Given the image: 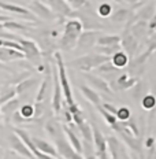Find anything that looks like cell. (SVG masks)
<instances>
[{
	"label": "cell",
	"instance_id": "f6af8a7d",
	"mask_svg": "<svg viewBox=\"0 0 156 159\" xmlns=\"http://www.w3.org/2000/svg\"><path fill=\"white\" fill-rule=\"evenodd\" d=\"M37 2H42V3H44V2H47V0H37Z\"/></svg>",
	"mask_w": 156,
	"mask_h": 159
},
{
	"label": "cell",
	"instance_id": "30bf717a",
	"mask_svg": "<svg viewBox=\"0 0 156 159\" xmlns=\"http://www.w3.org/2000/svg\"><path fill=\"white\" fill-rule=\"evenodd\" d=\"M84 77L91 82L92 87H93L95 89H97V91H100V92H104V93H107V95L112 93L111 88H109V84L105 81L104 78L93 75V74H91V73H84Z\"/></svg>",
	"mask_w": 156,
	"mask_h": 159
},
{
	"label": "cell",
	"instance_id": "44dd1931",
	"mask_svg": "<svg viewBox=\"0 0 156 159\" xmlns=\"http://www.w3.org/2000/svg\"><path fill=\"white\" fill-rule=\"evenodd\" d=\"M121 124V128L122 130L126 132L127 134L133 136V137H138V134H140V130H138V126H137V122H136V119H127V121H123V122H119Z\"/></svg>",
	"mask_w": 156,
	"mask_h": 159
},
{
	"label": "cell",
	"instance_id": "7bdbcfd3",
	"mask_svg": "<svg viewBox=\"0 0 156 159\" xmlns=\"http://www.w3.org/2000/svg\"><path fill=\"white\" fill-rule=\"evenodd\" d=\"M0 159H4V151H3V148H0Z\"/></svg>",
	"mask_w": 156,
	"mask_h": 159
},
{
	"label": "cell",
	"instance_id": "ba28073f",
	"mask_svg": "<svg viewBox=\"0 0 156 159\" xmlns=\"http://www.w3.org/2000/svg\"><path fill=\"white\" fill-rule=\"evenodd\" d=\"M0 10H4V11L12 12V14H16L19 16H24L28 21H33L36 22L37 18H36L34 14H32V11H29L28 8L21 7V6H16V4H10V3H4V2H0Z\"/></svg>",
	"mask_w": 156,
	"mask_h": 159
},
{
	"label": "cell",
	"instance_id": "603a6c76",
	"mask_svg": "<svg viewBox=\"0 0 156 159\" xmlns=\"http://www.w3.org/2000/svg\"><path fill=\"white\" fill-rule=\"evenodd\" d=\"M19 107H21V102H19L16 98H14V99H11L10 102H7V103L0 106V110H2L3 114H6L8 117V115L14 114L15 111H18Z\"/></svg>",
	"mask_w": 156,
	"mask_h": 159
},
{
	"label": "cell",
	"instance_id": "ac0fdd59",
	"mask_svg": "<svg viewBox=\"0 0 156 159\" xmlns=\"http://www.w3.org/2000/svg\"><path fill=\"white\" fill-rule=\"evenodd\" d=\"M79 91L82 92V95L85 96V99L89 103H92L93 106L100 104V102H101L100 95H99L95 89H92L91 87H88V85H79Z\"/></svg>",
	"mask_w": 156,
	"mask_h": 159
},
{
	"label": "cell",
	"instance_id": "4fadbf2b",
	"mask_svg": "<svg viewBox=\"0 0 156 159\" xmlns=\"http://www.w3.org/2000/svg\"><path fill=\"white\" fill-rule=\"evenodd\" d=\"M44 129H45V132L54 139V140L62 137L63 133H65V132H63V125L59 124V121H56L55 118L47 119V122L44 124Z\"/></svg>",
	"mask_w": 156,
	"mask_h": 159
},
{
	"label": "cell",
	"instance_id": "836d02e7",
	"mask_svg": "<svg viewBox=\"0 0 156 159\" xmlns=\"http://www.w3.org/2000/svg\"><path fill=\"white\" fill-rule=\"evenodd\" d=\"M33 106H34V121H38L47 112V106L44 102H36Z\"/></svg>",
	"mask_w": 156,
	"mask_h": 159
},
{
	"label": "cell",
	"instance_id": "bcb514c9",
	"mask_svg": "<svg viewBox=\"0 0 156 159\" xmlns=\"http://www.w3.org/2000/svg\"><path fill=\"white\" fill-rule=\"evenodd\" d=\"M115 2H118V3H121V0H115Z\"/></svg>",
	"mask_w": 156,
	"mask_h": 159
},
{
	"label": "cell",
	"instance_id": "f1b7e54d",
	"mask_svg": "<svg viewBox=\"0 0 156 159\" xmlns=\"http://www.w3.org/2000/svg\"><path fill=\"white\" fill-rule=\"evenodd\" d=\"M129 15H130V14H129V10L119 8V10H117V11L111 15V21L112 22H117V24H125V22L127 21Z\"/></svg>",
	"mask_w": 156,
	"mask_h": 159
},
{
	"label": "cell",
	"instance_id": "6da1fadb",
	"mask_svg": "<svg viewBox=\"0 0 156 159\" xmlns=\"http://www.w3.org/2000/svg\"><path fill=\"white\" fill-rule=\"evenodd\" d=\"M82 28H84L82 21H79L77 18L69 19L65 24V30H63V34L59 40L60 48L65 51H71L77 47V41L79 34L82 33Z\"/></svg>",
	"mask_w": 156,
	"mask_h": 159
},
{
	"label": "cell",
	"instance_id": "277c9868",
	"mask_svg": "<svg viewBox=\"0 0 156 159\" xmlns=\"http://www.w3.org/2000/svg\"><path fill=\"white\" fill-rule=\"evenodd\" d=\"M8 144H10V148H11L14 152H16L19 157H24L25 159H37L34 155H33V152L26 147L25 143L15 133L8 136Z\"/></svg>",
	"mask_w": 156,
	"mask_h": 159
},
{
	"label": "cell",
	"instance_id": "d4e9b609",
	"mask_svg": "<svg viewBox=\"0 0 156 159\" xmlns=\"http://www.w3.org/2000/svg\"><path fill=\"white\" fill-rule=\"evenodd\" d=\"M78 132L82 136V140L89 141V143H93V134H92V126L88 124V122H84V124L78 125Z\"/></svg>",
	"mask_w": 156,
	"mask_h": 159
},
{
	"label": "cell",
	"instance_id": "cb8c5ba5",
	"mask_svg": "<svg viewBox=\"0 0 156 159\" xmlns=\"http://www.w3.org/2000/svg\"><path fill=\"white\" fill-rule=\"evenodd\" d=\"M18 112L21 114V117L26 119L28 122H32V121H34V106L30 104V103H26L24 106H21L19 107V110Z\"/></svg>",
	"mask_w": 156,
	"mask_h": 159
},
{
	"label": "cell",
	"instance_id": "5b68a950",
	"mask_svg": "<svg viewBox=\"0 0 156 159\" xmlns=\"http://www.w3.org/2000/svg\"><path fill=\"white\" fill-rule=\"evenodd\" d=\"M138 82V78L136 77H130L129 74H121L119 77L114 78V81L109 84L111 91L115 92H121V91H126V89H131Z\"/></svg>",
	"mask_w": 156,
	"mask_h": 159
},
{
	"label": "cell",
	"instance_id": "83f0119b",
	"mask_svg": "<svg viewBox=\"0 0 156 159\" xmlns=\"http://www.w3.org/2000/svg\"><path fill=\"white\" fill-rule=\"evenodd\" d=\"M49 85V73L47 74V77L42 80V82L40 84V88L37 91V95H36V102H44L45 96H47V89Z\"/></svg>",
	"mask_w": 156,
	"mask_h": 159
},
{
	"label": "cell",
	"instance_id": "c3c4849f",
	"mask_svg": "<svg viewBox=\"0 0 156 159\" xmlns=\"http://www.w3.org/2000/svg\"><path fill=\"white\" fill-rule=\"evenodd\" d=\"M0 114H2V110H0Z\"/></svg>",
	"mask_w": 156,
	"mask_h": 159
},
{
	"label": "cell",
	"instance_id": "8992f818",
	"mask_svg": "<svg viewBox=\"0 0 156 159\" xmlns=\"http://www.w3.org/2000/svg\"><path fill=\"white\" fill-rule=\"evenodd\" d=\"M12 40L18 41L19 44L24 47V54H25L26 59H29V61H38L40 59L41 51H40L38 45L36 44L34 41L28 40V39H15V37H12Z\"/></svg>",
	"mask_w": 156,
	"mask_h": 159
},
{
	"label": "cell",
	"instance_id": "9c48e42d",
	"mask_svg": "<svg viewBox=\"0 0 156 159\" xmlns=\"http://www.w3.org/2000/svg\"><path fill=\"white\" fill-rule=\"evenodd\" d=\"M99 32L96 30H85L79 34L78 37V41H77V45L81 49H88V48H92L93 45H96L97 43V37H99Z\"/></svg>",
	"mask_w": 156,
	"mask_h": 159
},
{
	"label": "cell",
	"instance_id": "4316f807",
	"mask_svg": "<svg viewBox=\"0 0 156 159\" xmlns=\"http://www.w3.org/2000/svg\"><path fill=\"white\" fill-rule=\"evenodd\" d=\"M121 49H122V45H121V44L107 45V47H100V45H97V47H96V51H97V54L109 56V58H111V56L114 55V54H117L118 51H121Z\"/></svg>",
	"mask_w": 156,
	"mask_h": 159
},
{
	"label": "cell",
	"instance_id": "7dc6e473",
	"mask_svg": "<svg viewBox=\"0 0 156 159\" xmlns=\"http://www.w3.org/2000/svg\"><path fill=\"white\" fill-rule=\"evenodd\" d=\"M59 159H65V158H62V157H59Z\"/></svg>",
	"mask_w": 156,
	"mask_h": 159
},
{
	"label": "cell",
	"instance_id": "3957f363",
	"mask_svg": "<svg viewBox=\"0 0 156 159\" xmlns=\"http://www.w3.org/2000/svg\"><path fill=\"white\" fill-rule=\"evenodd\" d=\"M52 75H54V95H52V110L55 114H60L62 106H63V92L60 88V82H59L58 69L56 66L52 67Z\"/></svg>",
	"mask_w": 156,
	"mask_h": 159
},
{
	"label": "cell",
	"instance_id": "ab89813d",
	"mask_svg": "<svg viewBox=\"0 0 156 159\" xmlns=\"http://www.w3.org/2000/svg\"><path fill=\"white\" fill-rule=\"evenodd\" d=\"M38 159H58V158H55V157H51V155L40 154V157H38Z\"/></svg>",
	"mask_w": 156,
	"mask_h": 159
},
{
	"label": "cell",
	"instance_id": "8fae6325",
	"mask_svg": "<svg viewBox=\"0 0 156 159\" xmlns=\"http://www.w3.org/2000/svg\"><path fill=\"white\" fill-rule=\"evenodd\" d=\"M30 10L34 12V15H37L41 19H52L54 14H52V10L48 7L45 3L37 2V0H33L30 4Z\"/></svg>",
	"mask_w": 156,
	"mask_h": 159
},
{
	"label": "cell",
	"instance_id": "5bb4252c",
	"mask_svg": "<svg viewBox=\"0 0 156 159\" xmlns=\"http://www.w3.org/2000/svg\"><path fill=\"white\" fill-rule=\"evenodd\" d=\"M92 134H93V145L95 150L97 152H105L108 151L107 148V139L104 137V134L100 132V129L96 126L95 124H92Z\"/></svg>",
	"mask_w": 156,
	"mask_h": 159
},
{
	"label": "cell",
	"instance_id": "ee69618b",
	"mask_svg": "<svg viewBox=\"0 0 156 159\" xmlns=\"http://www.w3.org/2000/svg\"><path fill=\"white\" fill-rule=\"evenodd\" d=\"M47 2H48V3H51V4H52V3H54V0H47Z\"/></svg>",
	"mask_w": 156,
	"mask_h": 159
},
{
	"label": "cell",
	"instance_id": "52a82bcc",
	"mask_svg": "<svg viewBox=\"0 0 156 159\" xmlns=\"http://www.w3.org/2000/svg\"><path fill=\"white\" fill-rule=\"evenodd\" d=\"M137 44H138L137 39H136V36L131 33V28L127 26L123 33V37H121L122 49H123L129 56H133V54H134L136 49H137Z\"/></svg>",
	"mask_w": 156,
	"mask_h": 159
},
{
	"label": "cell",
	"instance_id": "7402d4cb",
	"mask_svg": "<svg viewBox=\"0 0 156 159\" xmlns=\"http://www.w3.org/2000/svg\"><path fill=\"white\" fill-rule=\"evenodd\" d=\"M97 45L100 47H107V45H114V44H121V37L117 34H103L97 37Z\"/></svg>",
	"mask_w": 156,
	"mask_h": 159
},
{
	"label": "cell",
	"instance_id": "f35d334b",
	"mask_svg": "<svg viewBox=\"0 0 156 159\" xmlns=\"http://www.w3.org/2000/svg\"><path fill=\"white\" fill-rule=\"evenodd\" d=\"M122 2L127 3V4H136V3H140V4H142V3H144V0H121V3Z\"/></svg>",
	"mask_w": 156,
	"mask_h": 159
},
{
	"label": "cell",
	"instance_id": "2e32d148",
	"mask_svg": "<svg viewBox=\"0 0 156 159\" xmlns=\"http://www.w3.org/2000/svg\"><path fill=\"white\" fill-rule=\"evenodd\" d=\"M33 143H34L38 152H41V154L51 155V157H58L56 148L51 143H48L47 140H42V139H38V137H33Z\"/></svg>",
	"mask_w": 156,
	"mask_h": 159
},
{
	"label": "cell",
	"instance_id": "e575fe53",
	"mask_svg": "<svg viewBox=\"0 0 156 159\" xmlns=\"http://www.w3.org/2000/svg\"><path fill=\"white\" fill-rule=\"evenodd\" d=\"M3 28L4 29H15V30H28L29 26H26L24 24H19V22H12L11 19L3 24Z\"/></svg>",
	"mask_w": 156,
	"mask_h": 159
},
{
	"label": "cell",
	"instance_id": "d6a6232c",
	"mask_svg": "<svg viewBox=\"0 0 156 159\" xmlns=\"http://www.w3.org/2000/svg\"><path fill=\"white\" fill-rule=\"evenodd\" d=\"M115 117H117V119H118L119 122L127 121V119L131 118V111H130V108H129V107H125V106H122V107H118Z\"/></svg>",
	"mask_w": 156,
	"mask_h": 159
},
{
	"label": "cell",
	"instance_id": "681fc988",
	"mask_svg": "<svg viewBox=\"0 0 156 159\" xmlns=\"http://www.w3.org/2000/svg\"><path fill=\"white\" fill-rule=\"evenodd\" d=\"M155 30H156V28H155Z\"/></svg>",
	"mask_w": 156,
	"mask_h": 159
},
{
	"label": "cell",
	"instance_id": "d6986e66",
	"mask_svg": "<svg viewBox=\"0 0 156 159\" xmlns=\"http://www.w3.org/2000/svg\"><path fill=\"white\" fill-rule=\"evenodd\" d=\"M37 84H38V80L37 78H32V77H29V78L24 80V81L18 82V84L15 85L16 95H22V93H25V92L32 91V88L36 87Z\"/></svg>",
	"mask_w": 156,
	"mask_h": 159
},
{
	"label": "cell",
	"instance_id": "1f68e13d",
	"mask_svg": "<svg viewBox=\"0 0 156 159\" xmlns=\"http://www.w3.org/2000/svg\"><path fill=\"white\" fill-rule=\"evenodd\" d=\"M99 73H101V74H112V73H115V71H119V69H117L114 65H112V62H111V59L107 62H104L103 65H100L97 69H96Z\"/></svg>",
	"mask_w": 156,
	"mask_h": 159
},
{
	"label": "cell",
	"instance_id": "484cf974",
	"mask_svg": "<svg viewBox=\"0 0 156 159\" xmlns=\"http://www.w3.org/2000/svg\"><path fill=\"white\" fill-rule=\"evenodd\" d=\"M141 104L144 107V110L152 111L156 108V96L154 93H147L141 98Z\"/></svg>",
	"mask_w": 156,
	"mask_h": 159
},
{
	"label": "cell",
	"instance_id": "8d00e7d4",
	"mask_svg": "<svg viewBox=\"0 0 156 159\" xmlns=\"http://www.w3.org/2000/svg\"><path fill=\"white\" fill-rule=\"evenodd\" d=\"M69 6L71 7V10H78V8H82L84 6L88 3V0H66Z\"/></svg>",
	"mask_w": 156,
	"mask_h": 159
},
{
	"label": "cell",
	"instance_id": "d590c367",
	"mask_svg": "<svg viewBox=\"0 0 156 159\" xmlns=\"http://www.w3.org/2000/svg\"><path fill=\"white\" fill-rule=\"evenodd\" d=\"M97 12H99V15H100V16L107 18V16H109L112 14V6L108 4V3H103V4L99 6Z\"/></svg>",
	"mask_w": 156,
	"mask_h": 159
},
{
	"label": "cell",
	"instance_id": "4dcf8cb0",
	"mask_svg": "<svg viewBox=\"0 0 156 159\" xmlns=\"http://www.w3.org/2000/svg\"><path fill=\"white\" fill-rule=\"evenodd\" d=\"M155 15L154 11V6H148V7H144L142 11H138L137 15L134 16V19H142V21H147V19H152V16Z\"/></svg>",
	"mask_w": 156,
	"mask_h": 159
},
{
	"label": "cell",
	"instance_id": "b9f144b4",
	"mask_svg": "<svg viewBox=\"0 0 156 159\" xmlns=\"http://www.w3.org/2000/svg\"><path fill=\"white\" fill-rule=\"evenodd\" d=\"M0 69H2V70H10L7 66H6V63H2V62H0Z\"/></svg>",
	"mask_w": 156,
	"mask_h": 159
},
{
	"label": "cell",
	"instance_id": "60d3db41",
	"mask_svg": "<svg viewBox=\"0 0 156 159\" xmlns=\"http://www.w3.org/2000/svg\"><path fill=\"white\" fill-rule=\"evenodd\" d=\"M10 21V18L7 15H0V24H4V22Z\"/></svg>",
	"mask_w": 156,
	"mask_h": 159
},
{
	"label": "cell",
	"instance_id": "e0dca14e",
	"mask_svg": "<svg viewBox=\"0 0 156 159\" xmlns=\"http://www.w3.org/2000/svg\"><path fill=\"white\" fill-rule=\"evenodd\" d=\"M14 98H16L15 85L7 82V84H4L2 88H0V106L7 103V102H10L11 99H14Z\"/></svg>",
	"mask_w": 156,
	"mask_h": 159
},
{
	"label": "cell",
	"instance_id": "7c38bea8",
	"mask_svg": "<svg viewBox=\"0 0 156 159\" xmlns=\"http://www.w3.org/2000/svg\"><path fill=\"white\" fill-rule=\"evenodd\" d=\"M96 110L99 111V114H100L101 117L104 118L105 124H107L108 126L111 128L114 132H117V133H119V132L122 130L121 124H119V121L117 119V117H115L114 114H111V112H108L107 110H104V108H103V106H100V104L96 106Z\"/></svg>",
	"mask_w": 156,
	"mask_h": 159
},
{
	"label": "cell",
	"instance_id": "f546056e",
	"mask_svg": "<svg viewBox=\"0 0 156 159\" xmlns=\"http://www.w3.org/2000/svg\"><path fill=\"white\" fill-rule=\"evenodd\" d=\"M52 6H54L55 10L60 15H70V12H71V7L66 3V0H54Z\"/></svg>",
	"mask_w": 156,
	"mask_h": 159
},
{
	"label": "cell",
	"instance_id": "9a60e30c",
	"mask_svg": "<svg viewBox=\"0 0 156 159\" xmlns=\"http://www.w3.org/2000/svg\"><path fill=\"white\" fill-rule=\"evenodd\" d=\"M14 133L18 136V137L21 139L22 141H24L26 147H28L29 150L33 152V155H34V157L38 159V157H40V154H41V152H38V150L36 148L34 143H33V137H32V136L29 134L28 132L25 130V129H21V128H14Z\"/></svg>",
	"mask_w": 156,
	"mask_h": 159
},
{
	"label": "cell",
	"instance_id": "ffe728a7",
	"mask_svg": "<svg viewBox=\"0 0 156 159\" xmlns=\"http://www.w3.org/2000/svg\"><path fill=\"white\" fill-rule=\"evenodd\" d=\"M111 62H112V65H114L115 67L121 70L122 67L127 66V63H129V55L126 54L123 49H121V51H118L117 54H114L111 56Z\"/></svg>",
	"mask_w": 156,
	"mask_h": 159
},
{
	"label": "cell",
	"instance_id": "7a4b0ae2",
	"mask_svg": "<svg viewBox=\"0 0 156 159\" xmlns=\"http://www.w3.org/2000/svg\"><path fill=\"white\" fill-rule=\"evenodd\" d=\"M109 56L101 55V54H96V55H84L79 56V58H75L70 61L69 63H66V66L74 69V70H79L84 73H89L93 69H97L100 65H103L104 62L109 61Z\"/></svg>",
	"mask_w": 156,
	"mask_h": 159
},
{
	"label": "cell",
	"instance_id": "74e56055",
	"mask_svg": "<svg viewBox=\"0 0 156 159\" xmlns=\"http://www.w3.org/2000/svg\"><path fill=\"white\" fill-rule=\"evenodd\" d=\"M103 108L104 110H107L108 112H111V114H117V110H118V107H115L114 104H111V103H104L103 104Z\"/></svg>",
	"mask_w": 156,
	"mask_h": 159
}]
</instances>
